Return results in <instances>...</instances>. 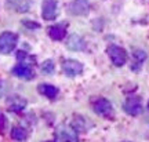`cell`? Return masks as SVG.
Listing matches in <instances>:
<instances>
[{
    "label": "cell",
    "instance_id": "2",
    "mask_svg": "<svg viewBox=\"0 0 149 142\" xmlns=\"http://www.w3.org/2000/svg\"><path fill=\"white\" fill-rule=\"evenodd\" d=\"M93 109L97 115L107 117V119H112L113 117V106L107 98H97L93 102Z\"/></svg>",
    "mask_w": 149,
    "mask_h": 142
},
{
    "label": "cell",
    "instance_id": "3",
    "mask_svg": "<svg viewBox=\"0 0 149 142\" xmlns=\"http://www.w3.org/2000/svg\"><path fill=\"white\" fill-rule=\"evenodd\" d=\"M107 54L115 66H123L127 62V51L119 46H109L107 48Z\"/></svg>",
    "mask_w": 149,
    "mask_h": 142
},
{
    "label": "cell",
    "instance_id": "5",
    "mask_svg": "<svg viewBox=\"0 0 149 142\" xmlns=\"http://www.w3.org/2000/svg\"><path fill=\"white\" fill-rule=\"evenodd\" d=\"M42 15L46 21H53L58 15V3L57 0H43Z\"/></svg>",
    "mask_w": 149,
    "mask_h": 142
},
{
    "label": "cell",
    "instance_id": "9",
    "mask_svg": "<svg viewBox=\"0 0 149 142\" xmlns=\"http://www.w3.org/2000/svg\"><path fill=\"white\" fill-rule=\"evenodd\" d=\"M28 102L25 98H22L19 95H13L7 100V108L11 112H21L26 108Z\"/></svg>",
    "mask_w": 149,
    "mask_h": 142
},
{
    "label": "cell",
    "instance_id": "14",
    "mask_svg": "<svg viewBox=\"0 0 149 142\" xmlns=\"http://www.w3.org/2000/svg\"><path fill=\"white\" fill-rule=\"evenodd\" d=\"M37 90H39V93H40L42 95L47 97L48 100H54V98L58 95V88H57L55 86H53V84L43 83V84H40L39 87H37Z\"/></svg>",
    "mask_w": 149,
    "mask_h": 142
},
{
    "label": "cell",
    "instance_id": "20",
    "mask_svg": "<svg viewBox=\"0 0 149 142\" xmlns=\"http://www.w3.org/2000/svg\"><path fill=\"white\" fill-rule=\"evenodd\" d=\"M4 93H6V83L0 80V98L4 95Z\"/></svg>",
    "mask_w": 149,
    "mask_h": 142
},
{
    "label": "cell",
    "instance_id": "7",
    "mask_svg": "<svg viewBox=\"0 0 149 142\" xmlns=\"http://www.w3.org/2000/svg\"><path fill=\"white\" fill-rule=\"evenodd\" d=\"M62 70L66 76L74 77L83 73V63L76 61V59H65L62 62Z\"/></svg>",
    "mask_w": 149,
    "mask_h": 142
},
{
    "label": "cell",
    "instance_id": "15",
    "mask_svg": "<svg viewBox=\"0 0 149 142\" xmlns=\"http://www.w3.org/2000/svg\"><path fill=\"white\" fill-rule=\"evenodd\" d=\"M11 138L18 142H22L28 138V132H26V130L22 128V127H14V128L11 130Z\"/></svg>",
    "mask_w": 149,
    "mask_h": 142
},
{
    "label": "cell",
    "instance_id": "6",
    "mask_svg": "<svg viewBox=\"0 0 149 142\" xmlns=\"http://www.w3.org/2000/svg\"><path fill=\"white\" fill-rule=\"evenodd\" d=\"M124 112L130 116H138L142 113V104L138 97H128L123 104Z\"/></svg>",
    "mask_w": 149,
    "mask_h": 142
},
{
    "label": "cell",
    "instance_id": "1",
    "mask_svg": "<svg viewBox=\"0 0 149 142\" xmlns=\"http://www.w3.org/2000/svg\"><path fill=\"white\" fill-rule=\"evenodd\" d=\"M18 42V35L13 32H3L0 35V53L1 54H10L14 51V48Z\"/></svg>",
    "mask_w": 149,
    "mask_h": 142
},
{
    "label": "cell",
    "instance_id": "21",
    "mask_svg": "<svg viewBox=\"0 0 149 142\" xmlns=\"http://www.w3.org/2000/svg\"><path fill=\"white\" fill-rule=\"evenodd\" d=\"M148 109H149V102H148Z\"/></svg>",
    "mask_w": 149,
    "mask_h": 142
},
{
    "label": "cell",
    "instance_id": "19",
    "mask_svg": "<svg viewBox=\"0 0 149 142\" xmlns=\"http://www.w3.org/2000/svg\"><path fill=\"white\" fill-rule=\"evenodd\" d=\"M22 22H24V25H25L26 28H32V29H36V28L40 26L39 24H35L33 21H22Z\"/></svg>",
    "mask_w": 149,
    "mask_h": 142
},
{
    "label": "cell",
    "instance_id": "16",
    "mask_svg": "<svg viewBox=\"0 0 149 142\" xmlns=\"http://www.w3.org/2000/svg\"><path fill=\"white\" fill-rule=\"evenodd\" d=\"M17 59H18L22 65H28V66H31V63H35V58L31 57L29 54L24 53V51H18V53H17Z\"/></svg>",
    "mask_w": 149,
    "mask_h": 142
},
{
    "label": "cell",
    "instance_id": "13",
    "mask_svg": "<svg viewBox=\"0 0 149 142\" xmlns=\"http://www.w3.org/2000/svg\"><path fill=\"white\" fill-rule=\"evenodd\" d=\"M72 127L74 128L76 132H81V131H87L91 127V124L83 116L76 115V116H73V119H72Z\"/></svg>",
    "mask_w": 149,
    "mask_h": 142
},
{
    "label": "cell",
    "instance_id": "11",
    "mask_svg": "<svg viewBox=\"0 0 149 142\" xmlns=\"http://www.w3.org/2000/svg\"><path fill=\"white\" fill-rule=\"evenodd\" d=\"M13 74H15L17 77H19V79H24V80H32L35 77V73H33V70L31 66H28V65H17L13 68Z\"/></svg>",
    "mask_w": 149,
    "mask_h": 142
},
{
    "label": "cell",
    "instance_id": "4",
    "mask_svg": "<svg viewBox=\"0 0 149 142\" xmlns=\"http://www.w3.org/2000/svg\"><path fill=\"white\" fill-rule=\"evenodd\" d=\"M55 138L59 142H79L77 132L74 131L73 127L68 126H59L55 130Z\"/></svg>",
    "mask_w": 149,
    "mask_h": 142
},
{
    "label": "cell",
    "instance_id": "10",
    "mask_svg": "<svg viewBox=\"0 0 149 142\" xmlns=\"http://www.w3.org/2000/svg\"><path fill=\"white\" fill-rule=\"evenodd\" d=\"M66 47L70 51H83L86 48V43L83 40V37L79 35H70L66 40Z\"/></svg>",
    "mask_w": 149,
    "mask_h": 142
},
{
    "label": "cell",
    "instance_id": "8",
    "mask_svg": "<svg viewBox=\"0 0 149 142\" xmlns=\"http://www.w3.org/2000/svg\"><path fill=\"white\" fill-rule=\"evenodd\" d=\"M68 11L72 15H87L90 11L88 0H73L68 6Z\"/></svg>",
    "mask_w": 149,
    "mask_h": 142
},
{
    "label": "cell",
    "instance_id": "22",
    "mask_svg": "<svg viewBox=\"0 0 149 142\" xmlns=\"http://www.w3.org/2000/svg\"><path fill=\"white\" fill-rule=\"evenodd\" d=\"M48 142H51V141H48Z\"/></svg>",
    "mask_w": 149,
    "mask_h": 142
},
{
    "label": "cell",
    "instance_id": "12",
    "mask_svg": "<svg viewBox=\"0 0 149 142\" xmlns=\"http://www.w3.org/2000/svg\"><path fill=\"white\" fill-rule=\"evenodd\" d=\"M48 36L53 40H62L66 36V25H53L48 28Z\"/></svg>",
    "mask_w": 149,
    "mask_h": 142
},
{
    "label": "cell",
    "instance_id": "18",
    "mask_svg": "<svg viewBox=\"0 0 149 142\" xmlns=\"http://www.w3.org/2000/svg\"><path fill=\"white\" fill-rule=\"evenodd\" d=\"M40 69H42V72L44 74H51L54 73V62L51 61V59H47V61H44V62L42 63V66H40Z\"/></svg>",
    "mask_w": 149,
    "mask_h": 142
},
{
    "label": "cell",
    "instance_id": "17",
    "mask_svg": "<svg viewBox=\"0 0 149 142\" xmlns=\"http://www.w3.org/2000/svg\"><path fill=\"white\" fill-rule=\"evenodd\" d=\"M133 58H134V61H135L133 66L139 68V66H141V63L146 59V53H145V51H142V50H135V51L133 53Z\"/></svg>",
    "mask_w": 149,
    "mask_h": 142
}]
</instances>
